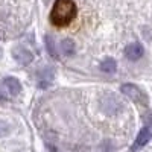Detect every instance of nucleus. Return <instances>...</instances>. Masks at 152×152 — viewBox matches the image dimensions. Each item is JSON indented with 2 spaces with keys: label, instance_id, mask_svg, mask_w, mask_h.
<instances>
[{
  "label": "nucleus",
  "instance_id": "7ed1b4c3",
  "mask_svg": "<svg viewBox=\"0 0 152 152\" xmlns=\"http://www.w3.org/2000/svg\"><path fill=\"white\" fill-rule=\"evenodd\" d=\"M151 138H152V123L143 126V128L140 129V132H138V135H137V138H135V142H134L132 146H131V152H135V151H138V149H142V148L151 140Z\"/></svg>",
  "mask_w": 152,
  "mask_h": 152
},
{
  "label": "nucleus",
  "instance_id": "f8f14e48",
  "mask_svg": "<svg viewBox=\"0 0 152 152\" xmlns=\"http://www.w3.org/2000/svg\"><path fill=\"white\" fill-rule=\"evenodd\" d=\"M0 100H6V96H5L2 91H0Z\"/></svg>",
  "mask_w": 152,
  "mask_h": 152
},
{
  "label": "nucleus",
  "instance_id": "f257e3e1",
  "mask_svg": "<svg viewBox=\"0 0 152 152\" xmlns=\"http://www.w3.org/2000/svg\"><path fill=\"white\" fill-rule=\"evenodd\" d=\"M76 14L78 9L75 0H55L49 18L55 28H66L76 18Z\"/></svg>",
  "mask_w": 152,
  "mask_h": 152
},
{
  "label": "nucleus",
  "instance_id": "423d86ee",
  "mask_svg": "<svg viewBox=\"0 0 152 152\" xmlns=\"http://www.w3.org/2000/svg\"><path fill=\"white\" fill-rule=\"evenodd\" d=\"M3 85L11 96H17L21 91V82L17 78H14V76H6L3 79Z\"/></svg>",
  "mask_w": 152,
  "mask_h": 152
},
{
  "label": "nucleus",
  "instance_id": "20e7f679",
  "mask_svg": "<svg viewBox=\"0 0 152 152\" xmlns=\"http://www.w3.org/2000/svg\"><path fill=\"white\" fill-rule=\"evenodd\" d=\"M12 56H14V59L21 66H28L34 61L32 52L28 50L26 47H23V46H17V47L12 49Z\"/></svg>",
  "mask_w": 152,
  "mask_h": 152
},
{
  "label": "nucleus",
  "instance_id": "0eeeda50",
  "mask_svg": "<svg viewBox=\"0 0 152 152\" xmlns=\"http://www.w3.org/2000/svg\"><path fill=\"white\" fill-rule=\"evenodd\" d=\"M59 49H61V52L64 53L66 56H73L75 53V41L72 40V38H66V40H62L61 44H59Z\"/></svg>",
  "mask_w": 152,
  "mask_h": 152
},
{
  "label": "nucleus",
  "instance_id": "1a4fd4ad",
  "mask_svg": "<svg viewBox=\"0 0 152 152\" xmlns=\"http://www.w3.org/2000/svg\"><path fill=\"white\" fill-rule=\"evenodd\" d=\"M100 70H102L104 73H114V72L117 70V62H116V59H113V58L104 59L102 62H100Z\"/></svg>",
  "mask_w": 152,
  "mask_h": 152
},
{
  "label": "nucleus",
  "instance_id": "f03ea898",
  "mask_svg": "<svg viewBox=\"0 0 152 152\" xmlns=\"http://www.w3.org/2000/svg\"><path fill=\"white\" fill-rule=\"evenodd\" d=\"M120 90H122L123 94H126L131 100H134L135 104H140V105H143V107L148 105V96H146L138 87H135V85H132V84H125V85H122Z\"/></svg>",
  "mask_w": 152,
  "mask_h": 152
},
{
  "label": "nucleus",
  "instance_id": "9b49d317",
  "mask_svg": "<svg viewBox=\"0 0 152 152\" xmlns=\"http://www.w3.org/2000/svg\"><path fill=\"white\" fill-rule=\"evenodd\" d=\"M9 131H11V126H9L6 122L0 120V137H5V135H8V134H9Z\"/></svg>",
  "mask_w": 152,
  "mask_h": 152
},
{
  "label": "nucleus",
  "instance_id": "ddd939ff",
  "mask_svg": "<svg viewBox=\"0 0 152 152\" xmlns=\"http://www.w3.org/2000/svg\"><path fill=\"white\" fill-rule=\"evenodd\" d=\"M0 58H2V50H0Z\"/></svg>",
  "mask_w": 152,
  "mask_h": 152
},
{
  "label": "nucleus",
  "instance_id": "39448f33",
  "mask_svg": "<svg viewBox=\"0 0 152 152\" xmlns=\"http://www.w3.org/2000/svg\"><path fill=\"white\" fill-rule=\"evenodd\" d=\"M145 55V49L140 43H131L125 47V58L129 61H138Z\"/></svg>",
  "mask_w": 152,
  "mask_h": 152
},
{
  "label": "nucleus",
  "instance_id": "6e6552de",
  "mask_svg": "<svg viewBox=\"0 0 152 152\" xmlns=\"http://www.w3.org/2000/svg\"><path fill=\"white\" fill-rule=\"evenodd\" d=\"M53 79V72H50L49 69H44L40 73V82H38V87L40 88H47L50 84H52Z\"/></svg>",
  "mask_w": 152,
  "mask_h": 152
},
{
  "label": "nucleus",
  "instance_id": "9d476101",
  "mask_svg": "<svg viewBox=\"0 0 152 152\" xmlns=\"http://www.w3.org/2000/svg\"><path fill=\"white\" fill-rule=\"evenodd\" d=\"M46 46H47V50L52 56H56V50H55V44H53V40L50 37H46Z\"/></svg>",
  "mask_w": 152,
  "mask_h": 152
}]
</instances>
